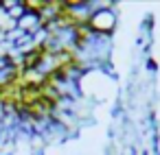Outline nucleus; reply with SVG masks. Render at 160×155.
I'll return each instance as SVG.
<instances>
[{
    "mask_svg": "<svg viewBox=\"0 0 160 155\" xmlns=\"http://www.w3.org/2000/svg\"><path fill=\"white\" fill-rule=\"evenodd\" d=\"M112 26H114V16L108 11H99L90 18V29H94V31H108Z\"/></svg>",
    "mask_w": 160,
    "mask_h": 155,
    "instance_id": "obj_1",
    "label": "nucleus"
}]
</instances>
